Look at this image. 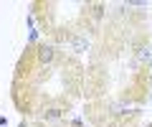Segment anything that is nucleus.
<instances>
[{
  "label": "nucleus",
  "mask_w": 152,
  "mask_h": 127,
  "mask_svg": "<svg viewBox=\"0 0 152 127\" xmlns=\"http://www.w3.org/2000/svg\"><path fill=\"white\" fill-rule=\"evenodd\" d=\"M41 61L51 64V61H53V51H51V48H41Z\"/></svg>",
  "instance_id": "1"
}]
</instances>
